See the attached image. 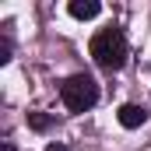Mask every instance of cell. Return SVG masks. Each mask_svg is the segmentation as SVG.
<instances>
[{
  "label": "cell",
  "instance_id": "7",
  "mask_svg": "<svg viewBox=\"0 0 151 151\" xmlns=\"http://www.w3.org/2000/svg\"><path fill=\"white\" fill-rule=\"evenodd\" d=\"M46 151H67V148H63V144H49Z\"/></svg>",
  "mask_w": 151,
  "mask_h": 151
},
{
  "label": "cell",
  "instance_id": "3",
  "mask_svg": "<svg viewBox=\"0 0 151 151\" xmlns=\"http://www.w3.org/2000/svg\"><path fill=\"white\" fill-rule=\"evenodd\" d=\"M144 119H148V113H144L141 106H123V109H119V123H123L127 130H134V127H141Z\"/></svg>",
  "mask_w": 151,
  "mask_h": 151
},
{
  "label": "cell",
  "instance_id": "8",
  "mask_svg": "<svg viewBox=\"0 0 151 151\" xmlns=\"http://www.w3.org/2000/svg\"><path fill=\"white\" fill-rule=\"evenodd\" d=\"M0 151H14V144H11V141H4V148H0Z\"/></svg>",
  "mask_w": 151,
  "mask_h": 151
},
{
  "label": "cell",
  "instance_id": "4",
  "mask_svg": "<svg viewBox=\"0 0 151 151\" xmlns=\"http://www.w3.org/2000/svg\"><path fill=\"white\" fill-rule=\"evenodd\" d=\"M99 11H102V7H99L95 0H74V4H70V14H74V18H81V21L99 18Z\"/></svg>",
  "mask_w": 151,
  "mask_h": 151
},
{
  "label": "cell",
  "instance_id": "2",
  "mask_svg": "<svg viewBox=\"0 0 151 151\" xmlns=\"http://www.w3.org/2000/svg\"><path fill=\"white\" fill-rule=\"evenodd\" d=\"M60 95H63V106H67L70 113H84V109H91V106L99 102V84L88 74H74V77L63 81Z\"/></svg>",
  "mask_w": 151,
  "mask_h": 151
},
{
  "label": "cell",
  "instance_id": "5",
  "mask_svg": "<svg viewBox=\"0 0 151 151\" xmlns=\"http://www.w3.org/2000/svg\"><path fill=\"white\" fill-rule=\"evenodd\" d=\"M28 123H32L35 130H46V127H49L53 119H49V116H42V113H32V116H28Z\"/></svg>",
  "mask_w": 151,
  "mask_h": 151
},
{
  "label": "cell",
  "instance_id": "6",
  "mask_svg": "<svg viewBox=\"0 0 151 151\" xmlns=\"http://www.w3.org/2000/svg\"><path fill=\"white\" fill-rule=\"evenodd\" d=\"M7 60H11V46H7V42H0V63H7Z\"/></svg>",
  "mask_w": 151,
  "mask_h": 151
},
{
  "label": "cell",
  "instance_id": "1",
  "mask_svg": "<svg viewBox=\"0 0 151 151\" xmlns=\"http://www.w3.org/2000/svg\"><path fill=\"white\" fill-rule=\"evenodd\" d=\"M91 56H95L99 67L119 70L127 63V39H123V32L119 28H102L99 35L91 39Z\"/></svg>",
  "mask_w": 151,
  "mask_h": 151
}]
</instances>
